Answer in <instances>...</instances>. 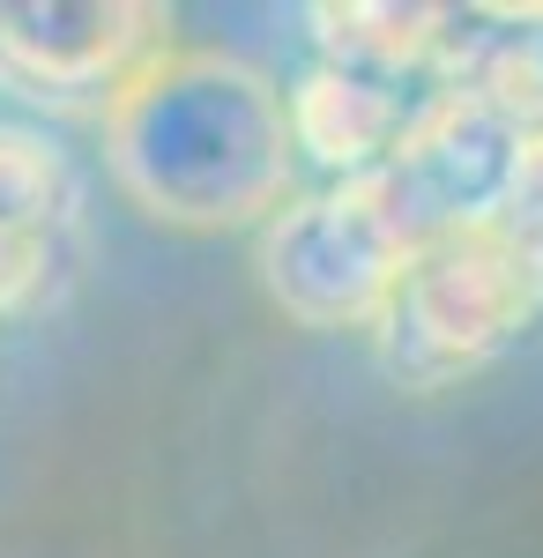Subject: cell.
<instances>
[{"mask_svg":"<svg viewBox=\"0 0 543 558\" xmlns=\"http://www.w3.org/2000/svg\"><path fill=\"white\" fill-rule=\"evenodd\" d=\"M89 246L83 179L31 128H0V320H38L75 291Z\"/></svg>","mask_w":543,"mask_h":558,"instance_id":"6","label":"cell"},{"mask_svg":"<svg viewBox=\"0 0 543 558\" xmlns=\"http://www.w3.org/2000/svg\"><path fill=\"white\" fill-rule=\"evenodd\" d=\"M410 223L395 216L379 172L335 179L321 194H291L253 239V276L268 305L298 328H379L410 276Z\"/></svg>","mask_w":543,"mask_h":558,"instance_id":"3","label":"cell"},{"mask_svg":"<svg viewBox=\"0 0 543 558\" xmlns=\"http://www.w3.org/2000/svg\"><path fill=\"white\" fill-rule=\"evenodd\" d=\"M543 313V231L529 223H469L424 239L410 276L373 328L379 365L418 395L484 373Z\"/></svg>","mask_w":543,"mask_h":558,"instance_id":"2","label":"cell"},{"mask_svg":"<svg viewBox=\"0 0 543 558\" xmlns=\"http://www.w3.org/2000/svg\"><path fill=\"white\" fill-rule=\"evenodd\" d=\"M543 172V134L492 89L447 83L424 97L410 134L395 142V157L379 165V186L395 216L410 223V239H447L469 223H529ZM536 231V223H529Z\"/></svg>","mask_w":543,"mask_h":558,"instance_id":"4","label":"cell"},{"mask_svg":"<svg viewBox=\"0 0 543 558\" xmlns=\"http://www.w3.org/2000/svg\"><path fill=\"white\" fill-rule=\"evenodd\" d=\"M157 52L171 15L149 0H0V89L52 112H105Z\"/></svg>","mask_w":543,"mask_h":558,"instance_id":"5","label":"cell"},{"mask_svg":"<svg viewBox=\"0 0 543 558\" xmlns=\"http://www.w3.org/2000/svg\"><path fill=\"white\" fill-rule=\"evenodd\" d=\"M105 172L165 231H261L298 186L291 89L216 45H171L97 112Z\"/></svg>","mask_w":543,"mask_h":558,"instance_id":"1","label":"cell"},{"mask_svg":"<svg viewBox=\"0 0 543 558\" xmlns=\"http://www.w3.org/2000/svg\"><path fill=\"white\" fill-rule=\"evenodd\" d=\"M424 112L418 89L373 83V75H350V68H313L291 89V134L313 165H328L335 179H365L395 157V142L410 134V120Z\"/></svg>","mask_w":543,"mask_h":558,"instance_id":"7","label":"cell"}]
</instances>
